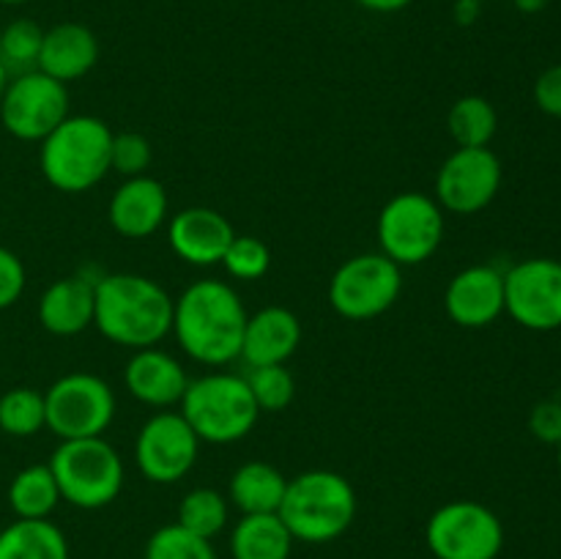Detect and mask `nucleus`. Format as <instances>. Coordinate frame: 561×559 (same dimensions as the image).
Returning <instances> with one entry per match:
<instances>
[{
	"instance_id": "nucleus-26",
	"label": "nucleus",
	"mask_w": 561,
	"mask_h": 559,
	"mask_svg": "<svg viewBox=\"0 0 561 559\" xmlns=\"http://www.w3.org/2000/svg\"><path fill=\"white\" fill-rule=\"evenodd\" d=\"M447 129L458 148H488L496 137L499 115L485 96H463L447 115Z\"/></svg>"
},
{
	"instance_id": "nucleus-33",
	"label": "nucleus",
	"mask_w": 561,
	"mask_h": 559,
	"mask_svg": "<svg viewBox=\"0 0 561 559\" xmlns=\"http://www.w3.org/2000/svg\"><path fill=\"white\" fill-rule=\"evenodd\" d=\"M148 164H151V142L140 132H121L113 135V146H110V170L121 173L124 179H135V175H146Z\"/></svg>"
},
{
	"instance_id": "nucleus-39",
	"label": "nucleus",
	"mask_w": 561,
	"mask_h": 559,
	"mask_svg": "<svg viewBox=\"0 0 561 559\" xmlns=\"http://www.w3.org/2000/svg\"><path fill=\"white\" fill-rule=\"evenodd\" d=\"M515 9L524 11V14H540L548 5V0H513Z\"/></svg>"
},
{
	"instance_id": "nucleus-29",
	"label": "nucleus",
	"mask_w": 561,
	"mask_h": 559,
	"mask_svg": "<svg viewBox=\"0 0 561 559\" xmlns=\"http://www.w3.org/2000/svg\"><path fill=\"white\" fill-rule=\"evenodd\" d=\"M42 38L44 31L33 20H14L0 31V64L9 77L36 69Z\"/></svg>"
},
{
	"instance_id": "nucleus-4",
	"label": "nucleus",
	"mask_w": 561,
	"mask_h": 559,
	"mask_svg": "<svg viewBox=\"0 0 561 559\" xmlns=\"http://www.w3.org/2000/svg\"><path fill=\"white\" fill-rule=\"evenodd\" d=\"M277 515L294 540L329 543L348 532L356 518L354 486L329 469L301 471L288 480Z\"/></svg>"
},
{
	"instance_id": "nucleus-12",
	"label": "nucleus",
	"mask_w": 561,
	"mask_h": 559,
	"mask_svg": "<svg viewBox=\"0 0 561 559\" xmlns=\"http://www.w3.org/2000/svg\"><path fill=\"white\" fill-rule=\"evenodd\" d=\"M201 449V438L181 411H159L142 422L135 438V464L146 480L157 486L184 480Z\"/></svg>"
},
{
	"instance_id": "nucleus-24",
	"label": "nucleus",
	"mask_w": 561,
	"mask_h": 559,
	"mask_svg": "<svg viewBox=\"0 0 561 559\" xmlns=\"http://www.w3.org/2000/svg\"><path fill=\"white\" fill-rule=\"evenodd\" d=\"M0 559H69V543L49 518H16L0 532Z\"/></svg>"
},
{
	"instance_id": "nucleus-40",
	"label": "nucleus",
	"mask_w": 561,
	"mask_h": 559,
	"mask_svg": "<svg viewBox=\"0 0 561 559\" xmlns=\"http://www.w3.org/2000/svg\"><path fill=\"white\" fill-rule=\"evenodd\" d=\"M9 71L3 69V64H0V99H3V91H5V85H9Z\"/></svg>"
},
{
	"instance_id": "nucleus-16",
	"label": "nucleus",
	"mask_w": 561,
	"mask_h": 559,
	"mask_svg": "<svg viewBox=\"0 0 561 559\" xmlns=\"http://www.w3.org/2000/svg\"><path fill=\"white\" fill-rule=\"evenodd\" d=\"M168 239L175 255L190 266H217L222 263L236 230L225 214L208 206L181 208L168 225Z\"/></svg>"
},
{
	"instance_id": "nucleus-30",
	"label": "nucleus",
	"mask_w": 561,
	"mask_h": 559,
	"mask_svg": "<svg viewBox=\"0 0 561 559\" xmlns=\"http://www.w3.org/2000/svg\"><path fill=\"white\" fill-rule=\"evenodd\" d=\"M146 559H217L211 540L192 535L181 524H168L148 537Z\"/></svg>"
},
{
	"instance_id": "nucleus-14",
	"label": "nucleus",
	"mask_w": 561,
	"mask_h": 559,
	"mask_svg": "<svg viewBox=\"0 0 561 559\" xmlns=\"http://www.w3.org/2000/svg\"><path fill=\"white\" fill-rule=\"evenodd\" d=\"M502 190V162L491 148H458L444 159L436 175V201L444 212H482Z\"/></svg>"
},
{
	"instance_id": "nucleus-1",
	"label": "nucleus",
	"mask_w": 561,
	"mask_h": 559,
	"mask_svg": "<svg viewBox=\"0 0 561 559\" xmlns=\"http://www.w3.org/2000/svg\"><path fill=\"white\" fill-rule=\"evenodd\" d=\"M247 310L241 296L222 280H197L173 299V329L179 345L201 365H228L241 356Z\"/></svg>"
},
{
	"instance_id": "nucleus-10",
	"label": "nucleus",
	"mask_w": 561,
	"mask_h": 559,
	"mask_svg": "<svg viewBox=\"0 0 561 559\" xmlns=\"http://www.w3.org/2000/svg\"><path fill=\"white\" fill-rule=\"evenodd\" d=\"M425 540L436 559H496L504 546V526L485 504L458 499L431 515Z\"/></svg>"
},
{
	"instance_id": "nucleus-5",
	"label": "nucleus",
	"mask_w": 561,
	"mask_h": 559,
	"mask_svg": "<svg viewBox=\"0 0 561 559\" xmlns=\"http://www.w3.org/2000/svg\"><path fill=\"white\" fill-rule=\"evenodd\" d=\"M179 406L195 436L208 444L241 442L250 436L261 414L247 378L233 373H208L192 378Z\"/></svg>"
},
{
	"instance_id": "nucleus-22",
	"label": "nucleus",
	"mask_w": 561,
	"mask_h": 559,
	"mask_svg": "<svg viewBox=\"0 0 561 559\" xmlns=\"http://www.w3.org/2000/svg\"><path fill=\"white\" fill-rule=\"evenodd\" d=\"M285 488H288V480L277 466L266 464V460H250L233 471L228 493L230 502L241 510V515H257L277 513Z\"/></svg>"
},
{
	"instance_id": "nucleus-35",
	"label": "nucleus",
	"mask_w": 561,
	"mask_h": 559,
	"mask_svg": "<svg viewBox=\"0 0 561 559\" xmlns=\"http://www.w3.org/2000/svg\"><path fill=\"white\" fill-rule=\"evenodd\" d=\"M529 427L540 442L561 444V400H542L531 409Z\"/></svg>"
},
{
	"instance_id": "nucleus-36",
	"label": "nucleus",
	"mask_w": 561,
	"mask_h": 559,
	"mask_svg": "<svg viewBox=\"0 0 561 559\" xmlns=\"http://www.w3.org/2000/svg\"><path fill=\"white\" fill-rule=\"evenodd\" d=\"M535 102L551 118H561V64L542 71L535 82Z\"/></svg>"
},
{
	"instance_id": "nucleus-38",
	"label": "nucleus",
	"mask_w": 561,
	"mask_h": 559,
	"mask_svg": "<svg viewBox=\"0 0 561 559\" xmlns=\"http://www.w3.org/2000/svg\"><path fill=\"white\" fill-rule=\"evenodd\" d=\"M356 3L367 11H376V14H394V11L409 9L414 0H356Z\"/></svg>"
},
{
	"instance_id": "nucleus-32",
	"label": "nucleus",
	"mask_w": 561,
	"mask_h": 559,
	"mask_svg": "<svg viewBox=\"0 0 561 559\" xmlns=\"http://www.w3.org/2000/svg\"><path fill=\"white\" fill-rule=\"evenodd\" d=\"M222 266L236 280H261L272 266V252L255 236H239L230 241L222 258Z\"/></svg>"
},
{
	"instance_id": "nucleus-7",
	"label": "nucleus",
	"mask_w": 561,
	"mask_h": 559,
	"mask_svg": "<svg viewBox=\"0 0 561 559\" xmlns=\"http://www.w3.org/2000/svg\"><path fill=\"white\" fill-rule=\"evenodd\" d=\"M378 244L398 266L431 261L444 239V208L425 192H400L378 214Z\"/></svg>"
},
{
	"instance_id": "nucleus-23",
	"label": "nucleus",
	"mask_w": 561,
	"mask_h": 559,
	"mask_svg": "<svg viewBox=\"0 0 561 559\" xmlns=\"http://www.w3.org/2000/svg\"><path fill=\"white\" fill-rule=\"evenodd\" d=\"M294 551V535L277 513L241 515L230 535L233 559H288Z\"/></svg>"
},
{
	"instance_id": "nucleus-17",
	"label": "nucleus",
	"mask_w": 561,
	"mask_h": 559,
	"mask_svg": "<svg viewBox=\"0 0 561 559\" xmlns=\"http://www.w3.org/2000/svg\"><path fill=\"white\" fill-rule=\"evenodd\" d=\"M110 225L126 239H148L168 223V192L151 175L126 179L110 197Z\"/></svg>"
},
{
	"instance_id": "nucleus-21",
	"label": "nucleus",
	"mask_w": 561,
	"mask_h": 559,
	"mask_svg": "<svg viewBox=\"0 0 561 559\" xmlns=\"http://www.w3.org/2000/svg\"><path fill=\"white\" fill-rule=\"evenodd\" d=\"M99 60V38L82 22H60L44 31L38 71L58 82H71L85 77Z\"/></svg>"
},
{
	"instance_id": "nucleus-8",
	"label": "nucleus",
	"mask_w": 561,
	"mask_h": 559,
	"mask_svg": "<svg viewBox=\"0 0 561 559\" xmlns=\"http://www.w3.org/2000/svg\"><path fill=\"white\" fill-rule=\"evenodd\" d=\"M403 266L383 252H362L348 258L329 283V305L348 321H370L383 316L403 290Z\"/></svg>"
},
{
	"instance_id": "nucleus-34",
	"label": "nucleus",
	"mask_w": 561,
	"mask_h": 559,
	"mask_svg": "<svg viewBox=\"0 0 561 559\" xmlns=\"http://www.w3.org/2000/svg\"><path fill=\"white\" fill-rule=\"evenodd\" d=\"M25 263L9 247H0V310H9L25 294Z\"/></svg>"
},
{
	"instance_id": "nucleus-13",
	"label": "nucleus",
	"mask_w": 561,
	"mask_h": 559,
	"mask_svg": "<svg viewBox=\"0 0 561 559\" xmlns=\"http://www.w3.org/2000/svg\"><path fill=\"white\" fill-rule=\"evenodd\" d=\"M504 312L531 332L561 327V261L529 258L504 272Z\"/></svg>"
},
{
	"instance_id": "nucleus-15",
	"label": "nucleus",
	"mask_w": 561,
	"mask_h": 559,
	"mask_svg": "<svg viewBox=\"0 0 561 559\" xmlns=\"http://www.w3.org/2000/svg\"><path fill=\"white\" fill-rule=\"evenodd\" d=\"M444 310L463 329L491 327L504 312V272L488 263L458 272L444 290Z\"/></svg>"
},
{
	"instance_id": "nucleus-3",
	"label": "nucleus",
	"mask_w": 561,
	"mask_h": 559,
	"mask_svg": "<svg viewBox=\"0 0 561 559\" xmlns=\"http://www.w3.org/2000/svg\"><path fill=\"white\" fill-rule=\"evenodd\" d=\"M113 129L96 115H69L38 148V168L49 186L66 195L93 190L110 173Z\"/></svg>"
},
{
	"instance_id": "nucleus-6",
	"label": "nucleus",
	"mask_w": 561,
	"mask_h": 559,
	"mask_svg": "<svg viewBox=\"0 0 561 559\" xmlns=\"http://www.w3.org/2000/svg\"><path fill=\"white\" fill-rule=\"evenodd\" d=\"M60 499L80 510H99L115 502L124 488V460L104 436L69 438L49 458Z\"/></svg>"
},
{
	"instance_id": "nucleus-11",
	"label": "nucleus",
	"mask_w": 561,
	"mask_h": 559,
	"mask_svg": "<svg viewBox=\"0 0 561 559\" xmlns=\"http://www.w3.org/2000/svg\"><path fill=\"white\" fill-rule=\"evenodd\" d=\"M69 118V91L64 82L33 69L11 77L0 99V124L11 137L42 142Z\"/></svg>"
},
{
	"instance_id": "nucleus-31",
	"label": "nucleus",
	"mask_w": 561,
	"mask_h": 559,
	"mask_svg": "<svg viewBox=\"0 0 561 559\" xmlns=\"http://www.w3.org/2000/svg\"><path fill=\"white\" fill-rule=\"evenodd\" d=\"M247 387L261 411H285L294 403L296 381L285 365L252 367L247 376Z\"/></svg>"
},
{
	"instance_id": "nucleus-42",
	"label": "nucleus",
	"mask_w": 561,
	"mask_h": 559,
	"mask_svg": "<svg viewBox=\"0 0 561 559\" xmlns=\"http://www.w3.org/2000/svg\"><path fill=\"white\" fill-rule=\"evenodd\" d=\"M559 469H561V444H559Z\"/></svg>"
},
{
	"instance_id": "nucleus-28",
	"label": "nucleus",
	"mask_w": 561,
	"mask_h": 559,
	"mask_svg": "<svg viewBox=\"0 0 561 559\" xmlns=\"http://www.w3.org/2000/svg\"><path fill=\"white\" fill-rule=\"evenodd\" d=\"M42 427H47L44 392H36L31 387H14L0 395V431L16 438H27Z\"/></svg>"
},
{
	"instance_id": "nucleus-37",
	"label": "nucleus",
	"mask_w": 561,
	"mask_h": 559,
	"mask_svg": "<svg viewBox=\"0 0 561 559\" xmlns=\"http://www.w3.org/2000/svg\"><path fill=\"white\" fill-rule=\"evenodd\" d=\"M482 14V0H455L453 16L460 27H469L480 20Z\"/></svg>"
},
{
	"instance_id": "nucleus-19",
	"label": "nucleus",
	"mask_w": 561,
	"mask_h": 559,
	"mask_svg": "<svg viewBox=\"0 0 561 559\" xmlns=\"http://www.w3.org/2000/svg\"><path fill=\"white\" fill-rule=\"evenodd\" d=\"M301 345V323L288 307H263L247 318L241 356L250 367L285 365Z\"/></svg>"
},
{
	"instance_id": "nucleus-27",
	"label": "nucleus",
	"mask_w": 561,
	"mask_h": 559,
	"mask_svg": "<svg viewBox=\"0 0 561 559\" xmlns=\"http://www.w3.org/2000/svg\"><path fill=\"white\" fill-rule=\"evenodd\" d=\"M192 535H201L206 540L217 537L228 526V499L214 488H195L186 493L179 504V521Z\"/></svg>"
},
{
	"instance_id": "nucleus-2",
	"label": "nucleus",
	"mask_w": 561,
	"mask_h": 559,
	"mask_svg": "<svg viewBox=\"0 0 561 559\" xmlns=\"http://www.w3.org/2000/svg\"><path fill=\"white\" fill-rule=\"evenodd\" d=\"M93 327L115 345L151 349L173 329V299L157 280L142 274H102L93 296Z\"/></svg>"
},
{
	"instance_id": "nucleus-9",
	"label": "nucleus",
	"mask_w": 561,
	"mask_h": 559,
	"mask_svg": "<svg viewBox=\"0 0 561 559\" xmlns=\"http://www.w3.org/2000/svg\"><path fill=\"white\" fill-rule=\"evenodd\" d=\"M44 414L60 442L102 436L115 417V392L93 373H69L44 392Z\"/></svg>"
},
{
	"instance_id": "nucleus-41",
	"label": "nucleus",
	"mask_w": 561,
	"mask_h": 559,
	"mask_svg": "<svg viewBox=\"0 0 561 559\" xmlns=\"http://www.w3.org/2000/svg\"><path fill=\"white\" fill-rule=\"evenodd\" d=\"M3 5H20V3H27V0H0Z\"/></svg>"
},
{
	"instance_id": "nucleus-25",
	"label": "nucleus",
	"mask_w": 561,
	"mask_h": 559,
	"mask_svg": "<svg viewBox=\"0 0 561 559\" xmlns=\"http://www.w3.org/2000/svg\"><path fill=\"white\" fill-rule=\"evenodd\" d=\"M58 502L60 491L49 464H33L27 469L16 471L9 486V504L16 518H49Z\"/></svg>"
},
{
	"instance_id": "nucleus-18",
	"label": "nucleus",
	"mask_w": 561,
	"mask_h": 559,
	"mask_svg": "<svg viewBox=\"0 0 561 559\" xmlns=\"http://www.w3.org/2000/svg\"><path fill=\"white\" fill-rule=\"evenodd\" d=\"M124 384L131 398L140 403L151 406V409H170V406L181 403L186 387H190V376L175 356L151 345V349H140L131 354V360L126 362Z\"/></svg>"
},
{
	"instance_id": "nucleus-20",
	"label": "nucleus",
	"mask_w": 561,
	"mask_h": 559,
	"mask_svg": "<svg viewBox=\"0 0 561 559\" xmlns=\"http://www.w3.org/2000/svg\"><path fill=\"white\" fill-rule=\"evenodd\" d=\"M96 280L85 277V274H71V277H60L47 285L38 299V323L55 338H75L93 327Z\"/></svg>"
}]
</instances>
